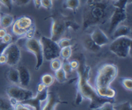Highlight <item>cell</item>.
Masks as SVG:
<instances>
[{
    "mask_svg": "<svg viewBox=\"0 0 132 110\" xmlns=\"http://www.w3.org/2000/svg\"><path fill=\"white\" fill-rule=\"evenodd\" d=\"M96 92L98 95L101 97H104V98H108V99H114L116 97V90L113 89L112 87L109 86H102V87H97L95 88Z\"/></svg>",
    "mask_w": 132,
    "mask_h": 110,
    "instance_id": "ac0fdd59",
    "label": "cell"
},
{
    "mask_svg": "<svg viewBox=\"0 0 132 110\" xmlns=\"http://www.w3.org/2000/svg\"><path fill=\"white\" fill-rule=\"evenodd\" d=\"M63 65V61L60 58H55L50 61V68L53 71H56L62 68Z\"/></svg>",
    "mask_w": 132,
    "mask_h": 110,
    "instance_id": "4316f807",
    "label": "cell"
},
{
    "mask_svg": "<svg viewBox=\"0 0 132 110\" xmlns=\"http://www.w3.org/2000/svg\"><path fill=\"white\" fill-rule=\"evenodd\" d=\"M7 79L12 84H20V78H19V71L15 67H11L9 71L6 73Z\"/></svg>",
    "mask_w": 132,
    "mask_h": 110,
    "instance_id": "ffe728a7",
    "label": "cell"
},
{
    "mask_svg": "<svg viewBox=\"0 0 132 110\" xmlns=\"http://www.w3.org/2000/svg\"><path fill=\"white\" fill-rule=\"evenodd\" d=\"M41 82L43 84H45V86L47 88H48L50 86H52L53 83L55 82V77L48 73L44 74V75H42L41 78Z\"/></svg>",
    "mask_w": 132,
    "mask_h": 110,
    "instance_id": "603a6c76",
    "label": "cell"
},
{
    "mask_svg": "<svg viewBox=\"0 0 132 110\" xmlns=\"http://www.w3.org/2000/svg\"><path fill=\"white\" fill-rule=\"evenodd\" d=\"M77 60L79 62V67L76 70L78 72V92H77L76 101L75 104L78 105L84 100H90V107L89 108L91 110H94L102 106L106 102H112L116 103L114 99H108L101 97L98 95L95 88H93L89 83V74H90L91 68L87 64L84 63V56Z\"/></svg>",
    "mask_w": 132,
    "mask_h": 110,
    "instance_id": "6da1fadb",
    "label": "cell"
},
{
    "mask_svg": "<svg viewBox=\"0 0 132 110\" xmlns=\"http://www.w3.org/2000/svg\"><path fill=\"white\" fill-rule=\"evenodd\" d=\"M70 63V65H71V69L73 70V71H76L77 69L79 67V62H78V60H71V62H69Z\"/></svg>",
    "mask_w": 132,
    "mask_h": 110,
    "instance_id": "8d00e7d4",
    "label": "cell"
},
{
    "mask_svg": "<svg viewBox=\"0 0 132 110\" xmlns=\"http://www.w3.org/2000/svg\"><path fill=\"white\" fill-rule=\"evenodd\" d=\"M4 55L6 56V64L10 67H15L21 60V50L15 42H11L5 48Z\"/></svg>",
    "mask_w": 132,
    "mask_h": 110,
    "instance_id": "ba28073f",
    "label": "cell"
},
{
    "mask_svg": "<svg viewBox=\"0 0 132 110\" xmlns=\"http://www.w3.org/2000/svg\"><path fill=\"white\" fill-rule=\"evenodd\" d=\"M14 110H33L29 106L23 104V103H17L13 106Z\"/></svg>",
    "mask_w": 132,
    "mask_h": 110,
    "instance_id": "d6a6232c",
    "label": "cell"
},
{
    "mask_svg": "<svg viewBox=\"0 0 132 110\" xmlns=\"http://www.w3.org/2000/svg\"><path fill=\"white\" fill-rule=\"evenodd\" d=\"M7 33V31H6V29H5V28H0V39H2L5 35Z\"/></svg>",
    "mask_w": 132,
    "mask_h": 110,
    "instance_id": "b9f144b4",
    "label": "cell"
},
{
    "mask_svg": "<svg viewBox=\"0 0 132 110\" xmlns=\"http://www.w3.org/2000/svg\"><path fill=\"white\" fill-rule=\"evenodd\" d=\"M118 67L114 63H104L97 71L95 78V88L102 86H109L118 76Z\"/></svg>",
    "mask_w": 132,
    "mask_h": 110,
    "instance_id": "3957f363",
    "label": "cell"
},
{
    "mask_svg": "<svg viewBox=\"0 0 132 110\" xmlns=\"http://www.w3.org/2000/svg\"><path fill=\"white\" fill-rule=\"evenodd\" d=\"M48 88H46V89L44 91H42V92H37L36 96H34L33 98L23 101V102H21V103L29 106L33 110H41L42 104L46 100L47 97H48Z\"/></svg>",
    "mask_w": 132,
    "mask_h": 110,
    "instance_id": "8fae6325",
    "label": "cell"
},
{
    "mask_svg": "<svg viewBox=\"0 0 132 110\" xmlns=\"http://www.w3.org/2000/svg\"><path fill=\"white\" fill-rule=\"evenodd\" d=\"M40 42L42 48L43 58L46 61H51L52 59L60 57L61 48L56 41H54L50 38L42 35L40 37Z\"/></svg>",
    "mask_w": 132,
    "mask_h": 110,
    "instance_id": "8992f818",
    "label": "cell"
},
{
    "mask_svg": "<svg viewBox=\"0 0 132 110\" xmlns=\"http://www.w3.org/2000/svg\"><path fill=\"white\" fill-rule=\"evenodd\" d=\"M131 37L122 36L114 39L109 43V50L120 58H126L130 54Z\"/></svg>",
    "mask_w": 132,
    "mask_h": 110,
    "instance_id": "5b68a950",
    "label": "cell"
},
{
    "mask_svg": "<svg viewBox=\"0 0 132 110\" xmlns=\"http://www.w3.org/2000/svg\"><path fill=\"white\" fill-rule=\"evenodd\" d=\"M91 39L93 40L96 45L102 48L103 46H106L110 43V39L102 29L99 27H95L93 31L91 32L90 35Z\"/></svg>",
    "mask_w": 132,
    "mask_h": 110,
    "instance_id": "4fadbf2b",
    "label": "cell"
},
{
    "mask_svg": "<svg viewBox=\"0 0 132 110\" xmlns=\"http://www.w3.org/2000/svg\"><path fill=\"white\" fill-rule=\"evenodd\" d=\"M13 25L16 27H18L19 29L26 32V33H27V30H28L30 27L34 26L33 20L27 16H22V17H20V18H19L18 20H15V22H14Z\"/></svg>",
    "mask_w": 132,
    "mask_h": 110,
    "instance_id": "9a60e30c",
    "label": "cell"
},
{
    "mask_svg": "<svg viewBox=\"0 0 132 110\" xmlns=\"http://www.w3.org/2000/svg\"><path fill=\"white\" fill-rule=\"evenodd\" d=\"M0 10H1V4H0Z\"/></svg>",
    "mask_w": 132,
    "mask_h": 110,
    "instance_id": "ee69618b",
    "label": "cell"
},
{
    "mask_svg": "<svg viewBox=\"0 0 132 110\" xmlns=\"http://www.w3.org/2000/svg\"><path fill=\"white\" fill-rule=\"evenodd\" d=\"M82 44L83 47H84L87 51L92 52V53H98L101 50V47H99L98 45L93 42V40L91 39L90 35H86L83 38L82 40Z\"/></svg>",
    "mask_w": 132,
    "mask_h": 110,
    "instance_id": "2e32d148",
    "label": "cell"
},
{
    "mask_svg": "<svg viewBox=\"0 0 132 110\" xmlns=\"http://www.w3.org/2000/svg\"><path fill=\"white\" fill-rule=\"evenodd\" d=\"M10 43H5V42H0V56H1L2 54H4V52H5V48L8 47V45H9Z\"/></svg>",
    "mask_w": 132,
    "mask_h": 110,
    "instance_id": "74e56055",
    "label": "cell"
},
{
    "mask_svg": "<svg viewBox=\"0 0 132 110\" xmlns=\"http://www.w3.org/2000/svg\"><path fill=\"white\" fill-rule=\"evenodd\" d=\"M113 105H114V103H112V102H106L102 106H101L100 107H98V108L94 110H114Z\"/></svg>",
    "mask_w": 132,
    "mask_h": 110,
    "instance_id": "836d02e7",
    "label": "cell"
},
{
    "mask_svg": "<svg viewBox=\"0 0 132 110\" xmlns=\"http://www.w3.org/2000/svg\"><path fill=\"white\" fill-rule=\"evenodd\" d=\"M112 1H114V2H116V1H117V0H112Z\"/></svg>",
    "mask_w": 132,
    "mask_h": 110,
    "instance_id": "7bdbcfd3",
    "label": "cell"
},
{
    "mask_svg": "<svg viewBox=\"0 0 132 110\" xmlns=\"http://www.w3.org/2000/svg\"><path fill=\"white\" fill-rule=\"evenodd\" d=\"M6 63V56L4 54L0 56V64H5Z\"/></svg>",
    "mask_w": 132,
    "mask_h": 110,
    "instance_id": "60d3db41",
    "label": "cell"
},
{
    "mask_svg": "<svg viewBox=\"0 0 132 110\" xmlns=\"http://www.w3.org/2000/svg\"><path fill=\"white\" fill-rule=\"evenodd\" d=\"M31 0H13V4L17 6H25L30 3Z\"/></svg>",
    "mask_w": 132,
    "mask_h": 110,
    "instance_id": "e575fe53",
    "label": "cell"
},
{
    "mask_svg": "<svg viewBox=\"0 0 132 110\" xmlns=\"http://www.w3.org/2000/svg\"><path fill=\"white\" fill-rule=\"evenodd\" d=\"M41 1L42 0H34V5L36 7V9H40L42 7L41 5Z\"/></svg>",
    "mask_w": 132,
    "mask_h": 110,
    "instance_id": "ab89813d",
    "label": "cell"
},
{
    "mask_svg": "<svg viewBox=\"0 0 132 110\" xmlns=\"http://www.w3.org/2000/svg\"><path fill=\"white\" fill-rule=\"evenodd\" d=\"M26 50L32 53L36 58V63L35 69L38 71L43 64V54H42V48L41 45V42L39 40L35 38H30V39H26L24 44Z\"/></svg>",
    "mask_w": 132,
    "mask_h": 110,
    "instance_id": "52a82bcc",
    "label": "cell"
},
{
    "mask_svg": "<svg viewBox=\"0 0 132 110\" xmlns=\"http://www.w3.org/2000/svg\"><path fill=\"white\" fill-rule=\"evenodd\" d=\"M121 84H122V87L124 88L125 90L129 91V92H131L132 91V79L130 78H122L120 79Z\"/></svg>",
    "mask_w": 132,
    "mask_h": 110,
    "instance_id": "83f0119b",
    "label": "cell"
},
{
    "mask_svg": "<svg viewBox=\"0 0 132 110\" xmlns=\"http://www.w3.org/2000/svg\"><path fill=\"white\" fill-rule=\"evenodd\" d=\"M0 110H14L13 106L12 105L9 99L0 96Z\"/></svg>",
    "mask_w": 132,
    "mask_h": 110,
    "instance_id": "7402d4cb",
    "label": "cell"
},
{
    "mask_svg": "<svg viewBox=\"0 0 132 110\" xmlns=\"http://www.w3.org/2000/svg\"><path fill=\"white\" fill-rule=\"evenodd\" d=\"M63 5L66 9L76 11L80 6V0H64Z\"/></svg>",
    "mask_w": 132,
    "mask_h": 110,
    "instance_id": "44dd1931",
    "label": "cell"
},
{
    "mask_svg": "<svg viewBox=\"0 0 132 110\" xmlns=\"http://www.w3.org/2000/svg\"><path fill=\"white\" fill-rule=\"evenodd\" d=\"M55 79H56L57 81L61 84L65 83V82L67 81L68 78H67V76H66L64 71L62 68L60 70H58V71H55Z\"/></svg>",
    "mask_w": 132,
    "mask_h": 110,
    "instance_id": "d4e9b609",
    "label": "cell"
},
{
    "mask_svg": "<svg viewBox=\"0 0 132 110\" xmlns=\"http://www.w3.org/2000/svg\"><path fill=\"white\" fill-rule=\"evenodd\" d=\"M0 4L3 5L5 8H7L9 11H12L13 6V0H0Z\"/></svg>",
    "mask_w": 132,
    "mask_h": 110,
    "instance_id": "1f68e13d",
    "label": "cell"
},
{
    "mask_svg": "<svg viewBox=\"0 0 132 110\" xmlns=\"http://www.w3.org/2000/svg\"><path fill=\"white\" fill-rule=\"evenodd\" d=\"M67 24L63 20L53 19L51 24V36L50 39L54 41H58L63 37L65 31L67 29Z\"/></svg>",
    "mask_w": 132,
    "mask_h": 110,
    "instance_id": "9c48e42d",
    "label": "cell"
},
{
    "mask_svg": "<svg viewBox=\"0 0 132 110\" xmlns=\"http://www.w3.org/2000/svg\"><path fill=\"white\" fill-rule=\"evenodd\" d=\"M72 56V47H65L61 48L60 50V57L62 58V60L63 61H67Z\"/></svg>",
    "mask_w": 132,
    "mask_h": 110,
    "instance_id": "cb8c5ba5",
    "label": "cell"
},
{
    "mask_svg": "<svg viewBox=\"0 0 132 110\" xmlns=\"http://www.w3.org/2000/svg\"><path fill=\"white\" fill-rule=\"evenodd\" d=\"M14 22H15V18L12 14L4 13L3 15L0 16V27L2 28H9L14 24Z\"/></svg>",
    "mask_w": 132,
    "mask_h": 110,
    "instance_id": "d6986e66",
    "label": "cell"
},
{
    "mask_svg": "<svg viewBox=\"0 0 132 110\" xmlns=\"http://www.w3.org/2000/svg\"><path fill=\"white\" fill-rule=\"evenodd\" d=\"M59 104H67L66 101L61 100L59 95L54 92H50L46 100L42 104L41 110H56Z\"/></svg>",
    "mask_w": 132,
    "mask_h": 110,
    "instance_id": "7c38bea8",
    "label": "cell"
},
{
    "mask_svg": "<svg viewBox=\"0 0 132 110\" xmlns=\"http://www.w3.org/2000/svg\"><path fill=\"white\" fill-rule=\"evenodd\" d=\"M127 9L114 7V10L112 12L109 20V33H112V32L119 25H121L123 21L127 20Z\"/></svg>",
    "mask_w": 132,
    "mask_h": 110,
    "instance_id": "30bf717a",
    "label": "cell"
},
{
    "mask_svg": "<svg viewBox=\"0 0 132 110\" xmlns=\"http://www.w3.org/2000/svg\"><path fill=\"white\" fill-rule=\"evenodd\" d=\"M1 40H2V42H5V43H11L12 41V36L10 35V33H7Z\"/></svg>",
    "mask_w": 132,
    "mask_h": 110,
    "instance_id": "d590c367",
    "label": "cell"
},
{
    "mask_svg": "<svg viewBox=\"0 0 132 110\" xmlns=\"http://www.w3.org/2000/svg\"><path fill=\"white\" fill-rule=\"evenodd\" d=\"M5 92L12 106L17 103H21L25 100H29L35 96L31 90L22 87L19 84H12V86H7L5 89Z\"/></svg>",
    "mask_w": 132,
    "mask_h": 110,
    "instance_id": "277c9868",
    "label": "cell"
},
{
    "mask_svg": "<svg viewBox=\"0 0 132 110\" xmlns=\"http://www.w3.org/2000/svg\"><path fill=\"white\" fill-rule=\"evenodd\" d=\"M41 5L47 10H51L53 7V0H42Z\"/></svg>",
    "mask_w": 132,
    "mask_h": 110,
    "instance_id": "4dcf8cb0",
    "label": "cell"
},
{
    "mask_svg": "<svg viewBox=\"0 0 132 110\" xmlns=\"http://www.w3.org/2000/svg\"><path fill=\"white\" fill-rule=\"evenodd\" d=\"M114 110H132V104L130 101H125L120 104L113 105Z\"/></svg>",
    "mask_w": 132,
    "mask_h": 110,
    "instance_id": "484cf974",
    "label": "cell"
},
{
    "mask_svg": "<svg viewBox=\"0 0 132 110\" xmlns=\"http://www.w3.org/2000/svg\"><path fill=\"white\" fill-rule=\"evenodd\" d=\"M130 33H131L130 27L129 26H127V25L121 24L112 32L111 35H112V37L114 38V39H116V38H118V37L129 36Z\"/></svg>",
    "mask_w": 132,
    "mask_h": 110,
    "instance_id": "e0dca14e",
    "label": "cell"
},
{
    "mask_svg": "<svg viewBox=\"0 0 132 110\" xmlns=\"http://www.w3.org/2000/svg\"><path fill=\"white\" fill-rule=\"evenodd\" d=\"M17 69L19 71V78H20V84H19V86L27 88L31 82L30 71L25 65H20Z\"/></svg>",
    "mask_w": 132,
    "mask_h": 110,
    "instance_id": "5bb4252c",
    "label": "cell"
},
{
    "mask_svg": "<svg viewBox=\"0 0 132 110\" xmlns=\"http://www.w3.org/2000/svg\"><path fill=\"white\" fill-rule=\"evenodd\" d=\"M46 86H45V84H43L41 82L40 84H38V86H37V92H42V91H44L46 89Z\"/></svg>",
    "mask_w": 132,
    "mask_h": 110,
    "instance_id": "f35d334b",
    "label": "cell"
},
{
    "mask_svg": "<svg viewBox=\"0 0 132 110\" xmlns=\"http://www.w3.org/2000/svg\"><path fill=\"white\" fill-rule=\"evenodd\" d=\"M58 46L60 47V48H65V47H70V46H72V42L71 41V39L69 38H65V37H63L59 40L58 41H56Z\"/></svg>",
    "mask_w": 132,
    "mask_h": 110,
    "instance_id": "f1b7e54d",
    "label": "cell"
},
{
    "mask_svg": "<svg viewBox=\"0 0 132 110\" xmlns=\"http://www.w3.org/2000/svg\"><path fill=\"white\" fill-rule=\"evenodd\" d=\"M109 15L108 5L101 0H87L83 12V27L87 29L97 24H102Z\"/></svg>",
    "mask_w": 132,
    "mask_h": 110,
    "instance_id": "7a4b0ae2",
    "label": "cell"
},
{
    "mask_svg": "<svg viewBox=\"0 0 132 110\" xmlns=\"http://www.w3.org/2000/svg\"><path fill=\"white\" fill-rule=\"evenodd\" d=\"M62 69L64 71V72L66 74V76L68 77H70V76L71 75V73L73 72V70L71 69V65H70V63L67 61H64V62L63 63V65H62Z\"/></svg>",
    "mask_w": 132,
    "mask_h": 110,
    "instance_id": "f546056e",
    "label": "cell"
}]
</instances>
